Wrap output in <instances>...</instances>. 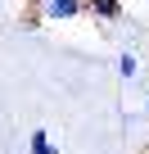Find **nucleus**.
Here are the masks:
<instances>
[{
  "label": "nucleus",
  "instance_id": "obj_1",
  "mask_svg": "<svg viewBox=\"0 0 149 154\" xmlns=\"http://www.w3.org/2000/svg\"><path fill=\"white\" fill-rule=\"evenodd\" d=\"M82 14H86V0H41L45 23H68V18H82Z\"/></svg>",
  "mask_w": 149,
  "mask_h": 154
},
{
  "label": "nucleus",
  "instance_id": "obj_2",
  "mask_svg": "<svg viewBox=\"0 0 149 154\" xmlns=\"http://www.w3.org/2000/svg\"><path fill=\"white\" fill-rule=\"evenodd\" d=\"M86 14L100 18V23H118L127 14V5H122V0H86Z\"/></svg>",
  "mask_w": 149,
  "mask_h": 154
},
{
  "label": "nucleus",
  "instance_id": "obj_3",
  "mask_svg": "<svg viewBox=\"0 0 149 154\" xmlns=\"http://www.w3.org/2000/svg\"><path fill=\"white\" fill-rule=\"evenodd\" d=\"M27 149H32V154H59V145L50 140V131H32V140H27Z\"/></svg>",
  "mask_w": 149,
  "mask_h": 154
},
{
  "label": "nucleus",
  "instance_id": "obj_4",
  "mask_svg": "<svg viewBox=\"0 0 149 154\" xmlns=\"http://www.w3.org/2000/svg\"><path fill=\"white\" fill-rule=\"evenodd\" d=\"M136 72H140V59H136V54H122V59H118V77H122V82H131Z\"/></svg>",
  "mask_w": 149,
  "mask_h": 154
},
{
  "label": "nucleus",
  "instance_id": "obj_5",
  "mask_svg": "<svg viewBox=\"0 0 149 154\" xmlns=\"http://www.w3.org/2000/svg\"><path fill=\"white\" fill-rule=\"evenodd\" d=\"M145 113H149V91H145Z\"/></svg>",
  "mask_w": 149,
  "mask_h": 154
},
{
  "label": "nucleus",
  "instance_id": "obj_6",
  "mask_svg": "<svg viewBox=\"0 0 149 154\" xmlns=\"http://www.w3.org/2000/svg\"><path fill=\"white\" fill-rule=\"evenodd\" d=\"M145 154H149V145H145Z\"/></svg>",
  "mask_w": 149,
  "mask_h": 154
}]
</instances>
